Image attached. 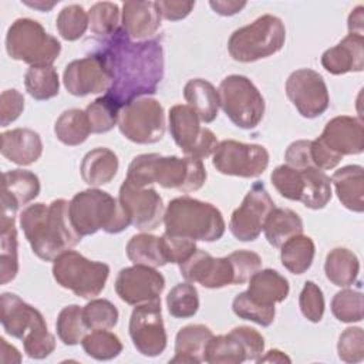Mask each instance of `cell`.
I'll list each match as a JSON object with an SVG mask.
<instances>
[{"instance_id":"1","label":"cell","mask_w":364,"mask_h":364,"mask_svg":"<svg viewBox=\"0 0 364 364\" xmlns=\"http://www.w3.org/2000/svg\"><path fill=\"white\" fill-rule=\"evenodd\" d=\"M95 50L111 77L104 94L119 109L127 104L156 92L164 78V47L159 37L134 41L122 27L105 37Z\"/></svg>"},{"instance_id":"2","label":"cell","mask_w":364,"mask_h":364,"mask_svg":"<svg viewBox=\"0 0 364 364\" xmlns=\"http://www.w3.org/2000/svg\"><path fill=\"white\" fill-rule=\"evenodd\" d=\"M68 205L65 199H55L50 205L38 202L26 206L20 213L24 236L33 253L41 260L53 262L82 239L71 223Z\"/></svg>"},{"instance_id":"3","label":"cell","mask_w":364,"mask_h":364,"mask_svg":"<svg viewBox=\"0 0 364 364\" xmlns=\"http://www.w3.org/2000/svg\"><path fill=\"white\" fill-rule=\"evenodd\" d=\"M206 176L202 159L193 156L179 158L175 155L141 154L131 161L125 181L136 188L158 183L166 189L189 193L200 189Z\"/></svg>"},{"instance_id":"4","label":"cell","mask_w":364,"mask_h":364,"mask_svg":"<svg viewBox=\"0 0 364 364\" xmlns=\"http://www.w3.org/2000/svg\"><path fill=\"white\" fill-rule=\"evenodd\" d=\"M1 326L4 331L23 341L24 353L34 360L48 357L55 348V338L48 331L43 314L14 293L0 296Z\"/></svg>"},{"instance_id":"5","label":"cell","mask_w":364,"mask_h":364,"mask_svg":"<svg viewBox=\"0 0 364 364\" xmlns=\"http://www.w3.org/2000/svg\"><path fill=\"white\" fill-rule=\"evenodd\" d=\"M164 225L166 233L195 242L219 240L226 229L223 215L215 205L191 196H179L168 203Z\"/></svg>"},{"instance_id":"6","label":"cell","mask_w":364,"mask_h":364,"mask_svg":"<svg viewBox=\"0 0 364 364\" xmlns=\"http://www.w3.org/2000/svg\"><path fill=\"white\" fill-rule=\"evenodd\" d=\"M68 213L80 236H90L101 229L115 235L131 225L119 200L98 188H90L75 193L70 200Z\"/></svg>"},{"instance_id":"7","label":"cell","mask_w":364,"mask_h":364,"mask_svg":"<svg viewBox=\"0 0 364 364\" xmlns=\"http://www.w3.org/2000/svg\"><path fill=\"white\" fill-rule=\"evenodd\" d=\"M284 41V23L273 14H263L253 23L232 33L228 41V51L235 61L253 63L279 53Z\"/></svg>"},{"instance_id":"8","label":"cell","mask_w":364,"mask_h":364,"mask_svg":"<svg viewBox=\"0 0 364 364\" xmlns=\"http://www.w3.org/2000/svg\"><path fill=\"white\" fill-rule=\"evenodd\" d=\"M10 58L31 65H53L61 53V43L33 18H17L6 34Z\"/></svg>"},{"instance_id":"9","label":"cell","mask_w":364,"mask_h":364,"mask_svg":"<svg viewBox=\"0 0 364 364\" xmlns=\"http://www.w3.org/2000/svg\"><path fill=\"white\" fill-rule=\"evenodd\" d=\"M53 276L57 284L71 290L75 296L94 299L105 287L109 266L68 249L53 260Z\"/></svg>"},{"instance_id":"10","label":"cell","mask_w":364,"mask_h":364,"mask_svg":"<svg viewBox=\"0 0 364 364\" xmlns=\"http://www.w3.org/2000/svg\"><path fill=\"white\" fill-rule=\"evenodd\" d=\"M220 108L242 129L256 128L264 115V98L257 87L245 75L225 77L218 88Z\"/></svg>"},{"instance_id":"11","label":"cell","mask_w":364,"mask_h":364,"mask_svg":"<svg viewBox=\"0 0 364 364\" xmlns=\"http://www.w3.org/2000/svg\"><path fill=\"white\" fill-rule=\"evenodd\" d=\"M119 132L135 144H155L165 135V112L159 101L144 97L119 109Z\"/></svg>"},{"instance_id":"12","label":"cell","mask_w":364,"mask_h":364,"mask_svg":"<svg viewBox=\"0 0 364 364\" xmlns=\"http://www.w3.org/2000/svg\"><path fill=\"white\" fill-rule=\"evenodd\" d=\"M168 121L169 132L183 154L203 159L215 152L219 144L216 135L212 129L200 125L198 114L189 105H173L169 109Z\"/></svg>"},{"instance_id":"13","label":"cell","mask_w":364,"mask_h":364,"mask_svg":"<svg viewBox=\"0 0 364 364\" xmlns=\"http://www.w3.org/2000/svg\"><path fill=\"white\" fill-rule=\"evenodd\" d=\"M212 164L218 172L239 178H257L269 165V152L257 144L225 139L212 154Z\"/></svg>"},{"instance_id":"14","label":"cell","mask_w":364,"mask_h":364,"mask_svg":"<svg viewBox=\"0 0 364 364\" xmlns=\"http://www.w3.org/2000/svg\"><path fill=\"white\" fill-rule=\"evenodd\" d=\"M129 336L134 347L145 357H156L166 348V331L161 300L136 304L129 318Z\"/></svg>"},{"instance_id":"15","label":"cell","mask_w":364,"mask_h":364,"mask_svg":"<svg viewBox=\"0 0 364 364\" xmlns=\"http://www.w3.org/2000/svg\"><path fill=\"white\" fill-rule=\"evenodd\" d=\"M276 208L267 189L262 182L253 183L239 208H236L229 220L230 233L240 242H252L263 230L264 220L270 210Z\"/></svg>"},{"instance_id":"16","label":"cell","mask_w":364,"mask_h":364,"mask_svg":"<svg viewBox=\"0 0 364 364\" xmlns=\"http://www.w3.org/2000/svg\"><path fill=\"white\" fill-rule=\"evenodd\" d=\"M286 95L304 118H316L330 104L328 90L323 77L310 68L293 71L286 80Z\"/></svg>"},{"instance_id":"17","label":"cell","mask_w":364,"mask_h":364,"mask_svg":"<svg viewBox=\"0 0 364 364\" xmlns=\"http://www.w3.org/2000/svg\"><path fill=\"white\" fill-rule=\"evenodd\" d=\"M118 200L128 215L131 225L138 230L151 232L164 222V200L154 188H136L124 181L119 188Z\"/></svg>"},{"instance_id":"18","label":"cell","mask_w":364,"mask_h":364,"mask_svg":"<svg viewBox=\"0 0 364 364\" xmlns=\"http://www.w3.org/2000/svg\"><path fill=\"white\" fill-rule=\"evenodd\" d=\"M164 289V276L155 267L144 264L124 267L115 279V291L118 297L131 306L161 300Z\"/></svg>"},{"instance_id":"19","label":"cell","mask_w":364,"mask_h":364,"mask_svg":"<svg viewBox=\"0 0 364 364\" xmlns=\"http://www.w3.org/2000/svg\"><path fill=\"white\" fill-rule=\"evenodd\" d=\"M63 82L65 90L75 97L107 92L111 87L109 73L98 54L74 60L67 64Z\"/></svg>"},{"instance_id":"20","label":"cell","mask_w":364,"mask_h":364,"mask_svg":"<svg viewBox=\"0 0 364 364\" xmlns=\"http://www.w3.org/2000/svg\"><path fill=\"white\" fill-rule=\"evenodd\" d=\"M182 277L189 283H199L206 289H222L235 284V273L229 257H213L202 249L179 264Z\"/></svg>"},{"instance_id":"21","label":"cell","mask_w":364,"mask_h":364,"mask_svg":"<svg viewBox=\"0 0 364 364\" xmlns=\"http://www.w3.org/2000/svg\"><path fill=\"white\" fill-rule=\"evenodd\" d=\"M338 156L358 155L364 151V127L360 118L338 115L331 118L317 138Z\"/></svg>"},{"instance_id":"22","label":"cell","mask_w":364,"mask_h":364,"mask_svg":"<svg viewBox=\"0 0 364 364\" xmlns=\"http://www.w3.org/2000/svg\"><path fill=\"white\" fill-rule=\"evenodd\" d=\"M40 193V179L31 171L11 169L3 173L1 213L14 216L18 208L34 200Z\"/></svg>"},{"instance_id":"23","label":"cell","mask_w":364,"mask_h":364,"mask_svg":"<svg viewBox=\"0 0 364 364\" xmlns=\"http://www.w3.org/2000/svg\"><path fill=\"white\" fill-rule=\"evenodd\" d=\"M161 13L156 1H127L122 4L121 27L134 41L154 38L161 27Z\"/></svg>"},{"instance_id":"24","label":"cell","mask_w":364,"mask_h":364,"mask_svg":"<svg viewBox=\"0 0 364 364\" xmlns=\"http://www.w3.org/2000/svg\"><path fill=\"white\" fill-rule=\"evenodd\" d=\"M321 65L334 75L361 73L364 68V37L347 34L337 46L323 53Z\"/></svg>"},{"instance_id":"25","label":"cell","mask_w":364,"mask_h":364,"mask_svg":"<svg viewBox=\"0 0 364 364\" xmlns=\"http://www.w3.org/2000/svg\"><path fill=\"white\" fill-rule=\"evenodd\" d=\"M1 155L10 162L27 166L38 161L43 154L40 135L30 128H16L4 131L1 135Z\"/></svg>"},{"instance_id":"26","label":"cell","mask_w":364,"mask_h":364,"mask_svg":"<svg viewBox=\"0 0 364 364\" xmlns=\"http://www.w3.org/2000/svg\"><path fill=\"white\" fill-rule=\"evenodd\" d=\"M289 282L273 269L257 270L249 279V287L245 291L250 300L264 307H274L289 296Z\"/></svg>"},{"instance_id":"27","label":"cell","mask_w":364,"mask_h":364,"mask_svg":"<svg viewBox=\"0 0 364 364\" xmlns=\"http://www.w3.org/2000/svg\"><path fill=\"white\" fill-rule=\"evenodd\" d=\"M341 205L353 212L364 210V169L360 165H347L337 169L330 178Z\"/></svg>"},{"instance_id":"28","label":"cell","mask_w":364,"mask_h":364,"mask_svg":"<svg viewBox=\"0 0 364 364\" xmlns=\"http://www.w3.org/2000/svg\"><path fill=\"white\" fill-rule=\"evenodd\" d=\"M213 333L203 324H189L182 327L175 338V355L169 363H202L205 361V350Z\"/></svg>"},{"instance_id":"29","label":"cell","mask_w":364,"mask_h":364,"mask_svg":"<svg viewBox=\"0 0 364 364\" xmlns=\"http://www.w3.org/2000/svg\"><path fill=\"white\" fill-rule=\"evenodd\" d=\"M118 156L108 148H95L87 152L81 161L82 181L94 188L109 183L118 172Z\"/></svg>"},{"instance_id":"30","label":"cell","mask_w":364,"mask_h":364,"mask_svg":"<svg viewBox=\"0 0 364 364\" xmlns=\"http://www.w3.org/2000/svg\"><path fill=\"white\" fill-rule=\"evenodd\" d=\"M183 98L205 124L216 119L220 102L218 90L212 82L203 78L189 80L183 87Z\"/></svg>"},{"instance_id":"31","label":"cell","mask_w":364,"mask_h":364,"mask_svg":"<svg viewBox=\"0 0 364 364\" xmlns=\"http://www.w3.org/2000/svg\"><path fill=\"white\" fill-rule=\"evenodd\" d=\"M303 229L301 218L286 208H273L263 225L264 237L273 247H280L287 239L301 235Z\"/></svg>"},{"instance_id":"32","label":"cell","mask_w":364,"mask_h":364,"mask_svg":"<svg viewBox=\"0 0 364 364\" xmlns=\"http://www.w3.org/2000/svg\"><path fill=\"white\" fill-rule=\"evenodd\" d=\"M18 243L14 216L0 219V284H7L18 273Z\"/></svg>"},{"instance_id":"33","label":"cell","mask_w":364,"mask_h":364,"mask_svg":"<svg viewBox=\"0 0 364 364\" xmlns=\"http://www.w3.org/2000/svg\"><path fill=\"white\" fill-rule=\"evenodd\" d=\"M326 277L337 287H348L355 283L360 272V262L355 253L346 247H336L326 256Z\"/></svg>"},{"instance_id":"34","label":"cell","mask_w":364,"mask_h":364,"mask_svg":"<svg viewBox=\"0 0 364 364\" xmlns=\"http://www.w3.org/2000/svg\"><path fill=\"white\" fill-rule=\"evenodd\" d=\"M282 264L293 274H303L313 263L316 246L311 237L296 235L280 246Z\"/></svg>"},{"instance_id":"35","label":"cell","mask_w":364,"mask_h":364,"mask_svg":"<svg viewBox=\"0 0 364 364\" xmlns=\"http://www.w3.org/2000/svg\"><path fill=\"white\" fill-rule=\"evenodd\" d=\"M246 360V348L232 330L213 336L205 350V361L209 364H240Z\"/></svg>"},{"instance_id":"36","label":"cell","mask_w":364,"mask_h":364,"mask_svg":"<svg viewBox=\"0 0 364 364\" xmlns=\"http://www.w3.org/2000/svg\"><path fill=\"white\" fill-rule=\"evenodd\" d=\"M91 132L85 111L71 108L64 111L54 124V134L60 142L68 146H77L87 141Z\"/></svg>"},{"instance_id":"37","label":"cell","mask_w":364,"mask_h":364,"mask_svg":"<svg viewBox=\"0 0 364 364\" xmlns=\"http://www.w3.org/2000/svg\"><path fill=\"white\" fill-rule=\"evenodd\" d=\"M303 173V195L300 202L309 209H323L330 202L333 192H331V181L330 176L314 166L301 169Z\"/></svg>"},{"instance_id":"38","label":"cell","mask_w":364,"mask_h":364,"mask_svg":"<svg viewBox=\"0 0 364 364\" xmlns=\"http://www.w3.org/2000/svg\"><path fill=\"white\" fill-rule=\"evenodd\" d=\"M24 85L28 95L37 101H46L60 91L58 73L53 65H31L24 75Z\"/></svg>"},{"instance_id":"39","label":"cell","mask_w":364,"mask_h":364,"mask_svg":"<svg viewBox=\"0 0 364 364\" xmlns=\"http://www.w3.org/2000/svg\"><path fill=\"white\" fill-rule=\"evenodd\" d=\"M127 256L134 264H144L155 269L166 264L161 252L159 237L149 233L134 235L127 243Z\"/></svg>"},{"instance_id":"40","label":"cell","mask_w":364,"mask_h":364,"mask_svg":"<svg viewBox=\"0 0 364 364\" xmlns=\"http://www.w3.org/2000/svg\"><path fill=\"white\" fill-rule=\"evenodd\" d=\"M55 330L58 338L65 346H77L87 334V326L82 318V307L78 304L65 306L57 317Z\"/></svg>"},{"instance_id":"41","label":"cell","mask_w":364,"mask_h":364,"mask_svg":"<svg viewBox=\"0 0 364 364\" xmlns=\"http://www.w3.org/2000/svg\"><path fill=\"white\" fill-rule=\"evenodd\" d=\"M81 346L87 355L98 361L112 360L122 351L121 340L108 330H92L84 336Z\"/></svg>"},{"instance_id":"42","label":"cell","mask_w":364,"mask_h":364,"mask_svg":"<svg viewBox=\"0 0 364 364\" xmlns=\"http://www.w3.org/2000/svg\"><path fill=\"white\" fill-rule=\"evenodd\" d=\"M168 311L175 318H189L199 310V296L196 287L186 282L171 289L166 296Z\"/></svg>"},{"instance_id":"43","label":"cell","mask_w":364,"mask_h":364,"mask_svg":"<svg viewBox=\"0 0 364 364\" xmlns=\"http://www.w3.org/2000/svg\"><path fill=\"white\" fill-rule=\"evenodd\" d=\"M55 27L64 40L75 41L81 38L90 27L88 13L80 4H68L58 13Z\"/></svg>"},{"instance_id":"44","label":"cell","mask_w":364,"mask_h":364,"mask_svg":"<svg viewBox=\"0 0 364 364\" xmlns=\"http://www.w3.org/2000/svg\"><path fill=\"white\" fill-rule=\"evenodd\" d=\"M82 318L88 330H109L117 326L118 309L107 299H94L82 307Z\"/></svg>"},{"instance_id":"45","label":"cell","mask_w":364,"mask_h":364,"mask_svg":"<svg viewBox=\"0 0 364 364\" xmlns=\"http://www.w3.org/2000/svg\"><path fill=\"white\" fill-rule=\"evenodd\" d=\"M333 316L343 323H358L364 317L363 293L353 289H344L334 294L331 300Z\"/></svg>"},{"instance_id":"46","label":"cell","mask_w":364,"mask_h":364,"mask_svg":"<svg viewBox=\"0 0 364 364\" xmlns=\"http://www.w3.org/2000/svg\"><path fill=\"white\" fill-rule=\"evenodd\" d=\"M90 30L95 36L108 37L119 28V7L111 1H98L88 11Z\"/></svg>"},{"instance_id":"47","label":"cell","mask_w":364,"mask_h":364,"mask_svg":"<svg viewBox=\"0 0 364 364\" xmlns=\"http://www.w3.org/2000/svg\"><path fill=\"white\" fill-rule=\"evenodd\" d=\"M85 114L92 134H104L111 131L118 122L119 108L115 107L105 95L94 100L87 105Z\"/></svg>"},{"instance_id":"48","label":"cell","mask_w":364,"mask_h":364,"mask_svg":"<svg viewBox=\"0 0 364 364\" xmlns=\"http://www.w3.org/2000/svg\"><path fill=\"white\" fill-rule=\"evenodd\" d=\"M270 181L276 191L289 200L300 202L303 195V173L301 169L291 168L289 165H280L273 169Z\"/></svg>"},{"instance_id":"49","label":"cell","mask_w":364,"mask_h":364,"mask_svg":"<svg viewBox=\"0 0 364 364\" xmlns=\"http://www.w3.org/2000/svg\"><path fill=\"white\" fill-rule=\"evenodd\" d=\"M233 313L243 320L253 321L262 327H269L274 321L276 309L274 307H264L247 297L245 291L239 293L232 301Z\"/></svg>"},{"instance_id":"50","label":"cell","mask_w":364,"mask_h":364,"mask_svg":"<svg viewBox=\"0 0 364 364\" xmlns=\"http://www.w3.org/2000/svg\"><path fill=\"white\" fill-rule=\"evenodd\" d=\"M337 353L341 361L355 364L364 360V331L361 327H347L338 337Z\"/></svg>"},{"instance_id":"51","label":"cell","mask_w":364,"mask_h":364,"mask_svg":"<svg viewBox=\"0 0 364 364\" xmlns=\"http://www.w3.org/2000/svg\"><path fill=\"white\" fill-rule=\"evenodd\" d=\"M159 245H161V252L165 262L175 263V264L183 263L198 249L195 240L173 236L166 232L159 237Z\"/></svg>"},{"instance_id":"52","label":"cell","mask_w":364,"mask_h":364,"mask_svg":"<svg viewBox=\"0 0 364 364\" xmlns=\"http://www.w3.org/2000/svg\"><path fill=\"white\" fill-rule=\"evenodd\" d=\"M301 314L311 323H318L324 314V296L314 282H306L299 296Z\"/></svg>"},{"instance_id":"53","label":"cell","mask_w":364,"mask_h":364,"mask_svg":"<svg viewBox=\"0 0 364 364\" xmlns=\"http://www.w3.org/2000/svg\"><path fill=\"white\" fill-rule=\"evenodd\" d=\"M233 273H235V284H243L249 282L253 273H256L262 266V257L250 250H236L228 255Z\"/></svg>"},{"instance_id":"54","label":"cell","mask_w":364,"mask_h":364,"mask_svg":"<svg viewBox=\"0 0 364 364\" xmlns=\"http://www.w3.org/2000/svg\"><path fill=\"white\" fill-rule=\"evenodd\" d=\"M24 109V97L20 91L11 88L6 90L0 95V124L7 127L14 122Z\"/></svg>"},{"instance_id":"55","label":"cell","mask_w":364,"mask_h":364,"mask_svg":"<svg viewBox=\"0 0 364 364\" xmlns=\"http://www.w3.org/2000/svg\"><path fill=\"white\" fill-rule=\"evenodd\" d=\"M237 338L242 341V344L246 348L247 360L249 361H257V358L264 353V338L263 336L247 326H239L232 330Z\"/></svg>"},{"instance_id":"56","label":"cell","mask_w":364,"mask_h":364,"mask_svg":"<svg viewBox=\"0 0 364 364\" xmlns=\"http://www.w3.org/2000/svg\"><path fill=\"white\" fill-rule=\"evenodd\" d=\"M310 139H299L291 142L284 152L286 165L296 169H306L313 166L310 158Z\"/></svg>"},{"instance_id":"57","label":"cell","mask_w":364,"mask_h":364,"mask_svg":"<svg viewBox=\"0 0 364 364\" xmlns=\"http://www.w3.org/2000/svg\"><path fill=\"white\" fill-rule=\"evenodd\" d=\"M310 158H311L313 166L318 168L321 171L336 168L340 164V161L343 159L341 156H338V155L333 154L330 149H327L318 139L311 141Z\"/></svg>"},{"instance_id":"58","label":"cell","mask_w":364,"mask_h":364,"mask_svg":"<svg viewBox=\"0 0 364 364\" xmlns=\"http://www.w3.org/2000/svg\"><path fill=\"white\" fill-rule=\"evenodd\" d=\"M161 16L169 21H178L189 16L195 7V1H176V0H162L156 1Z\"/></svg>"},{"instance_id":"59","label":"cell","mask_w":364,"mask_h":364,"mask_svg":"<svg viewBox=\"0 0 364 364\" xmlns=\"http://www.w3.org/2000/svg\"><path fill=\"white\" fill-rule=\"evenodd\" d=\"M246 1L237 0H210L209 6L212 10L220 16H233L246 7Z\"/></svg>"},{"instance_id":"60","label":"cell","mask_w":364,"mask_h":364,"mask_svg":"<svg viewBox=\"0 0 364 364\" xmlns=\"http://www.w3.org/2000/svg\"><path fill=\"white\" fill-rule=\"evenodd\" d=\"M363 6H357L348 16L347 20V27H348V34H364V11Z\"/></svg>"},{"instance_id":"61","label":"cell","mask_w":364,"mask_h":364,"mask_svg":"<svg viewBox=\"0 0 364 364\" xmlns=\"http://www.w3.org/2000/svg\"><path fill=\"white\" fill-rule=\"evenodd\" d=\"M0 344H1V354L0 358L3 363H20L21 361V355L18 353V350L14 346H10L3 337L0 338Z\"/></svg>"},{"instance_id":"62","label":"cell","mask_w":364,"mask_h":364,"mask_svg":"<svg viewBox=\"0 0 364 364\" xmlns=\"http://www.w3.org/2000/svg\"><path fill=\"white\" fill-rule=\"evenodd\" d=\"M266 361H273V363H290L291 360L284 354L282 353L280 350H270L266 353V355H260L257 358V363H266Z\"/></svg>"},{"instance_id":"63","label":"cell","mask_w":364,"mask_h":364,"mask_svg":"<svg viewBox=\"0 0 364 364\" xmlns=\"http://www.w3.org/2000/svg\"><path fill=\"white\" fill-rule=\"evenodd\" d=\"M24 4H27V6L33 7V9H37L40 11H48V10H51L55 6V1L47 3V1H43V0H37V1H24Z\"/></svg>"}]
</instances>
